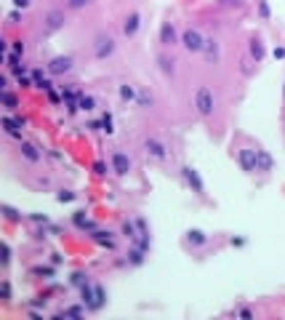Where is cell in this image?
<instances>
[{"mask_svg":"<svg viewBox=\"0 0 285 320\" xmlns=\"http://www.w3.org/2000/svg\"><path fill=\"white\" fill-rule=\"evenodd\" d=\"M80 296H83V304L88 307L91 312L101 310V307H104V301H107L104 288H101V285H96V283H88V280L80 285Z\"/></svg>","mask_w":285,"mask_h":320,"instance_id":"1","label":"cell"},{"mask_svg":"<svg viewBox=\"0 0 285 320\" xmlns=\"http://www.w3.org/2000/svg\"><path fill=\"white\" fill-rule=\"evenodd\" d=\"M195 110H197V115H200V118H210V115H213L216 96H213V91H210L208 85H200V88H197V94H195Z\"/></svg>","mask_w":285,"mask_h":320,"instance_id":"2","label":"cell"},{"mask_svg":"<svg viewBox=\"0 0 285 320\" xmlns=\"http://www.w3.org/2000/svg\"><path fill=\"white\" fill-rule=\"evenodd\" d=\"M181 45H184L187 54H203L205 35L197 30V27H187V30H181Z\"/></svg>","mask_w":285,"mask_h":320,"instance_id":"3","label":"cell"},{"mask_svg":"<svg viewBox=\"0 0 285 320\" xmlns=\"http://www.w3.org/2000/svg\"><path fill=\"white\" fill-rule=\"evenodd\" d=\"M181 179L187 181V187H190L197 198H205V181H203L200 171H197L195 165H181Z\"/></svg>","mask_w":285,"mask_h":320,"instance_id":"4","label":"cell"},{"mask_svg":"<svg viewBox=\"0 0 285 320\" xmlns=\"http://www.w3.org/2000/svg\"><path fill=\"white\" fill-rule=\"evenodd\" d=\"M181 43V32H179V27H176V21H163V27H160V45L163 48H173V45H179Z\"/></svg>","mask_w":285,"mask_h":320,"instance_id":"5","label":"cell"},{"mask_svg":"<svg viewBox=\"0 0 285 320\" xmlns=\"http://www.w3.org/2000/svg\"><path fill=\"white\" fill-rule=\"evenodd\" d=\"M115 48H117V43H115L112 35H99L96 43H94V56L99 61H104V59H110V56L115 54Z\"/></svg>","mask_w":285,"mask_h":320,"instance_id":"6","label":"cell"},{"mask_svg":"<svg viewBox=\"0 0 285 320\" xmlns=\"http://www.w3.org/2000/svg\"><path fill=\"white\" fill-rule=\"evenodd\" d=\"M110 165H112V171H115L117 176H128L131 174V168H133V163H131V158L125 155V152H112V158H110Z\"/></svg>","mask_w":285,"mask_h":320,"instance_id":"7","label":"cell"},{"mask_svg":"<svg viewBox=\"0 0 285 320\" xmlns=\"http://www.w3.org/2000/svg\"><path fill=\"white\" fill-rule=\"evenodd\" d=\"M237 163H240V168L245 174H253V171H259V158H256V150H240L237 152Z\"/></svg>","mask_w":285,"mask_h":320,"instance_id":"8","label":"cell"},{"mask_svg":"<svg viewBox=\"0 0 285 320\" xmlns=\"http://www.w3.org/2000/svg\"><path fill=\"white\" fill-rule=\"evenodd\" d=\"M139 30H141V14L139 11H131V14L123 19V35L125 38H136Z\"/></svg>","mask_w":285,"mask_h":320,"instance_id":"9","label":"cell"},{"mask_svg":"<svg viewBox=\"0 0 285 320\" xmlns=\"http://www.w3.org/2000/svg\"><path fill=\"white\" fill-rule=\"evenodd\" d=\"M64 24H67V14L64 11H51V14L45 16V32H48V35L64 30Z\"/></svg>","mask_w":285,"mask_h":320,"instance_id":"10","label":"cell"},{"mask_svg":"<svg viewBox=\"0 0 285 320\" xmlns=\"http://www.w3.org/2000/svg\"><path fill=\"white\" fill-rule=\"evenodd\" d=\"M144 152L150 158H155V160H165L168 158V150H165V144L160 139H155V136H150V139H144Z\"/></svg>","mask_w":285,"mask_h":320,"instance_id":"11","label":"cell"},{"mask_svg":"<svg viewBox=\"0 0 285 320\" xmlns=\"http://www.w3.org/2000/svg\"><path fill=\"white\" fill-rule=\"evenodd\" d=\"M72 70V56H54L48 61V72L51 75H67Z\"/></svg>","mask_w":285,"mask_h":320,"instance_id":"12","label":"cell"},{"mask_svg":"<svg viewBox=\"0 0 285 320\" xmlns=\"http://www.w3.org/2000/svg\"><path fill=\"white\" fill-rule=\"evenodd\" d=\"M203 54H205V59H208L210 64H216V61L221 59V45H219V40H216V38H205Z\"/></svg>","mask_w":285,"mask_h":320,"instance_id":"13","label":"cell"},{"mask_svg":"<svg viewBox=\"0 0 285 320\" xmlns=\"http://www.w3.org/2000/svg\"><path fill=\"white\" fill-rule=\"evenodd\" d=\"M5 61H8V70L14 72L16 78H21L27 72V64H24V56H19V54H14V51H11V54H5Z\"/></svg>","mask_w":285,"mask_h":320,"instance_id":"14","label":"cell"},{"mask_svg":"<svg viewBox=\"0 0 285 320\" xmlns=\"http://www.w3.org/2000/svg\"><path fill=\"white\" fill-rule=\"evenodd\" d=\"M19 152H21V158L30 160V163H40V158H43V152L38 150L32 141H19Z\"/></svg>","mask_w":285,"mask_h":320,"instance_id":"15","label":"cell"},{"mask_svg":"<svg viewBox=\"0 0 285 320\" xmlns=\"http://www.w3.org/2000/svg\"><path fill=\"white\" fill-rule=\"evenodd\" d=\"M248 48H250V56H253L256 59V64H259V61H264V40L261 38H250V43H248Z\"/></svg>","mask_w":285,"mask_h":320,"instance_id":"16","label":"cell"},{"mask_svg":"<svg viewBox=\"0 0 285 320\" xmlns=\"http://www.w3.org/2000/svg\"><path fill=\"white\" fill-rule=\"evenodd\" d=\"M187 243H190L192 248H200V245L208 243V235H205L203 230H187Z\"/></svg>","mask_w":285,"mask_h":320,"instance_id":"17","label":"cell"},{"mask_svg":"<svg viewBox=\"0 0 285 320\" xmlns=\"http://www.w3.org/2000/svg\"><path fill=\"white\" fill-rule=\"evenodd\" d=\"M256 158H259V171H272L275 168V160H272V155L266 150H256Z\"/></svg>","mask_w":285,"mask_h":320,"instance_id":"18","label":"cell"},{"mask_svg":"<svg viewBox=\"0 0 285 320\" xmlns=\"http://www.w3.org/2000/svg\"><path fill=\"white\" fill-rule=\"evenodd\" d=\"M72 224H75L77 230H94V224L88 221V214H85V211H75V214H72Z\"/></svg>","mask_w":285,"mask_h":320,"instance_id":"19","label":"cell"},{"mask_svg":"<svg viewBox=\"0 0 285 320\" xmlns=\"http://www.w3.org/2000/svg\"><path fill=\"white\" fill-rule=\"evenodd\" d=\"M144 254H147L144 248L133 245V248L128 251V264H131V267H141V264H144Z\"/></svg>","mask_w":285,"mask_h":320,"instance_id":"20","label":"cell"},{"mask_svg":"<svg viewBox=\"0 0 285 320\" xmlns=\"http://www.w3.org/2000/svg\"><path fill=\"white\" fill-rule=\"evenodd\" d=\"M117 94H120V99H123V101H133V104H136V99H139V91H136L131 83H123Z\"/></svg>","mask_w":285,"mask_h":320,"instance_id":"21","label":"cell"},{"mask_svg":"<svg viewBox=\"0 0 285 320\" xmlns=\"http://www.w3.org/2000/svg\"><path fill=\"white\" fill-rule=\"evenodd\" d=\"M157 64H160V72H163V75H173V70H176V61L173 59H171V56H165V54H160V56H157Z\"/></svg>","mask_w":285,"mask_h":320,"instance_id":"22","label":"cell"},{"mask_svg":"<svg viewBox=\"0 0 285 320\" xmlns=\"http://www.w3.org/2000/svg\"><path fill=\"white\" fill-rule=\"evenodd\" d=\"M77 110H83V112H94V110H96V99H94V96L80 94V99H77Z\"/></svg>","mask_w":285,"mask_h":320,"instance_id":"23","label":"cell"},{"mask_svg":"<svg viewBox=\"0 0 285 320\" xmlns=\"http://www.w3.org/2000/svg\"><path fill=\"white\" fill-rule=\"evenodd\" d=\"M32 78H35V88H40V91H51V80L45 78L40 70H35V72H32Z\"/></svg>","mask_w":285,"mask_h":320,"instance_id":"24","label":"cell"},{"mask_svg":"<svg viewBox=\"0 0 285 320\" xmlns=\"http://www.w3.org/2000/svg\"><path fill=\"white\" fill-rule=\"evenodd\" d=\"M3 216H5L8 221H21V219H24V216H21L19 211L14 208V205H3Z\"/></svg>","mask_w":285,"mask_h":320,"instance_id":"25","label":"cell"},{"mask_svg":"<svg viewBox=\"0 0 285 320\" xmlns=\"http://www.w3.org/2000/svg\"><path fill=\"white\" fill-rule=\"evenodd\" d=\"M85 312H88V307H67L61 315H64V318H83Z\"/></svg>","mask_w":285,"mask_h":320,"instance_id":"26","label":"cell"},{"mask_svg":"<svg viewBox=\"0 0 285 320\" xmlns=\"http://www.w3.org/2000/svg\"><path fill=\"white\" fill-rule=\"evenodd\" d=\"M259 19L261 21H269L272 19V11H269V3H266V0H259Z\"/></svg>","mask_w":285,"mask_h":320,"instance_id":"27","label":"cell"},{"mask_svg":"<svg viewBox=\"0 0 285 320\" xmlns=\"http://www.w3.org/2000/svg\"><path fill=\"white\" fill-rule=\"evenodd\" d=\"M94 240L101 243V245H107V248H112V243H115V240L110 238V232H94Z\"/></svg>","mask_w":285,"mask_h":320,"instance_id":"28","label":"cell"},{"mask_svg":"<svg viewBox=\"0 0 285 320\" xmlns=\"http://www.w3.org/2000/svg\"><path fill=\"white\" fill-rule=\"evenodd\" d=\"M152 94H147V91H139V99H136V104L139 107H152Z\"/></svg>","mask_w":285,"mask_h":320,"instance_id":"29","label":"cell"},{"mask_svg":"<svg viewBox=\"0 0 285 320\" xmlns=\"http://www.w3.org/2000/svg\"><path fill=\"white\" fill-rule=\"evenodd\" d=\"M75 198H77V192H72V190H61L59 195H56V200H59V203H72Z\"/></svg>","mask_w":285,"mask_h":320,"instance_id":"30","label":"cell"},{"mask_svg":"<svg viewBox=\"0 0 285 320\" xmlns=\"http://www.w3.org/2000/svg\"><path fill=\"white\" fill-rule=\"evenodd\" d=\"M101 131H107V134H112L115 131V123H112V115L107 112V115H101Z\"/></svg>","mask_w":285,"mask_h":320,"instance_id":"31","label":"cell"},{"mask_svg":"<svg viewBox=\"0 0 285 320\" xmlns=\"http://www.w3.org/2000/svg\"><path fill=\"white\" fill-rule=\"evenodd\" d=\"M88 3H94V0H67V8H70V11H80Z\"/></svg>","mask_w":285,"mask_h":320,"instance_id":"32","label":"cell"},{"mask_svg":"<svg viewBox=\"0 0 285 320\" xmlns=\"http://www.w3.org/2000/svg\"><path fill=\"white\" fill-rule=\"evenodd\" d=\"M0 299H3V301H11V283H8V280H3V283H0Z\"/></svg>","mask_w":285,"mask_h":320,"instance_id":"33","label":"cell"},{"mask_svg":"<svg viewBox=\"0 0 285 320\" xmlns=\"http://www.w3.org/2000/svg\"><path fill=\"white\" fill-rule=\"evenodd\" d=\"M11 51H14V54H19V56H24V51H27L24 40H11Z\"/></svg>","mask_w":285,"mask_h":320,"instance_id":"34","label":"cell"},{"mask_svg":"<svg viewBox=\"0 0 285 320\" xmlns=\"http://www.w3.org/2000/svg\"><path fill=\"white\" fill-rule=\"evenodd\" d=\"M221 8H243V0H219Z\"/></svg>","mask_w":285,"mask_h":320,"instance_id":"35","label":"cell"},{"mask_svg":"<svg viewBox=\"0 0 285 320\" xmlns=\"http://www.w3.org/2000/svg\"><path fill=\"white\" fill-rule=\"evenodd\" d=\"M8 24H21V11L19 8H14L8 14Z\"/></svg>","mask_w":285,"mask_h":320,"instance_id":"36","label":"cell"},{"mask_svg":"<svg viewBox=\"0 0 285 320\" xmlns=\"http://www.w3.org/2000/svg\"><path fill=\"white\" fill-rule=\"evenodd\" d=\"M3 101H5V107H8V110H16V96H14V94H8V91H5V94H3Z\"/></svg>","mask_w":285,"mask_h":320,"instance_id":"37","label":"cell"},{"mask_svg":"<svg viewBox=\"0 0 285 320\" xmlns=\"http://www.w3.org/2000/svg\"><path fill=\"white\" fill-rule=\"evenodd\" d=\"M19 85H21V88H35V80H30V78L21 75V78H19Z\"/></svg>","mask_w":285,"mask_h":320,"instance_id":"38","label":"cell"},{"mask_svg":"<svg viewBox=\"0 0 285 320\" xmlns=\"http://www.w3.org/2000/svg\"><path fill=\"white\" fill-rule=\"evenodd\" d=\"M30 5H32V0H14V8H19V11L30 8Z\"/></svg>","mask_w":285,"mask_h":320,"instance_id":"39","label":"cell"},{"mask_svg":"<svg viewBox=\"0 0 285 320\" xmlns=\"http://www.w3.org/2000/svg\"><path fill=\"white\" fill-rule=\"evenodd\" d=\"M8 261H11V245L3 243V264H8Z\"/></svg>","mask_w":285,"mask_h":320,"instance_id":"40","label":"cell"},{"mask_svg":"<svg viewBox=\"0 0 285 320\" xmlns=\"http://www.w3.org/2000/svg\"><path fill=\"white\" fill-rule=\"evenodd\" d=\"M94 168H96V174H99V176H104V174H107V163H104V160H99V163H96Z\"/></svg>","mask_w":285,"mask_h":320,"instance_id":"41","label":"cell"},{"mask_svg":"<svg viewBox=\"0 0 285 320\" xmlns=\"http://www.w3.org/2000/svg\"><path fill=\"white\" fill-rule=\"evenodd\" d=\"M272 54H275V59H285V45H277Z\"/></svg>","mask_w":285,"mask_h":320,"instance_id":"42","label":"cell"},{"mask_svg":"<svg viewBox=\"0 0 285 320\" xmlns=\"http://www.w3.org/2000/svg\"><path fill=\"white\" fill-rule=\"evenodd\" d=\"M0 91H3V94L8 91V75H3V78H0Z\"/></svg>","mask_w":285,"mask_h":320,"instance_id":"43","label":"cell"},{"mask_svg":"<svg viewBox=\"0 0 285 320\" xmlns=\"http://www.w3.org/2000/svg\"><path fill=\"white\" fill-rule=\"evenodd\" d=\"M235 315H237V318H253V312H250V310H237Z\"/></svg>","mask_w":285,"mask_h":320,"instance_id":"44","label":"cell"},{"mask_svg":"<svg viewBox=\"0 0 285 320\" xmlns=\"http://www.w3.org/2000/svg\"><path fill=\"white\" fill-rule=\"evenodd\" d=\"M283 99H285V88H283Z\"/></svg>","mask_w":285,"mask_h":320,"instance_id":"45","label":"cell"}]
</instances>
